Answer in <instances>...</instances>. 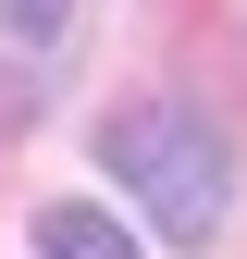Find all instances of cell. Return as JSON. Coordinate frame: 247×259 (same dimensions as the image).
Segmentation results:
<instances>
[{
  "label": "cell",
  "instance_id": "6da1fadb",
  "mask_svg": "<svg viewBox=\"0 0 247 259\" xmlns=\"http://www.w3.org/2000/svg\"><path fill=\"white\" fill-rule=\"evenodd\" d=\"M99 160H111V185L161 222L173 247H210L223 210H235V148L210 136V111H185V99H148V111L99 123Z\"/></svg>",
  "mask_w": 247,
  "mask_h": 259
},
{
  "label": "cell",
  "instance_id": "7a4b0ae2",
  "mask_svg": "<svg viewBox=\"0 0 247 259\" xmlns=\"http://www.w3.org/2000/svg\"><path fill=\"white\" fill-rule=\"evenodd\" d=\"M37 259H136V235H124V222H99V210H37Z\"/></svg>",
  "mask_w": 247,
  "mask_h": 259
},
{
  "label": "cell",
  "instance_id": "3957f363",
  "mask_svg": "<svg viewBox=\"0 0 247 259\" xmlns=\"http://www.w3.org/2000/svg\"><path fill=\"white\" fill-rule=\"evenodd\" d=\"M0 25H13L25 50H62V25H74V0H0Z\"/></svg>",
  "mask_w": 247,
  "mask_h": 259
}]
</instances>
